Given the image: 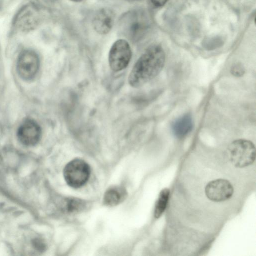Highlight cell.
<instances>
[{"instance_id":"obj_6","label":"cell","mask_w":256,"mask_h":256,"mask_svg":"<svg viewBox=\"0 0 256 256\" xmlns=\"http://www.w3.org/2000/svg\"><path fill=\"white\" fill-rule=\"evenodd\" d=\"M40 14L38 8L34 4H28L17 14L14 25L16 28L22 32L34 30L38 24Z\"/></svg>"},{"instance_id":"obj_5","label":"cell","mask_w":256,"mask_h":256,"mask_svg":"<svg viewBox=\"0 0 256 256\" xmlns=\"http://www.w3.org/2000/svg\"><path fill=\"white\" fill-rule=\"evenodd\" d=\"M40 65V58L36 52L30 50H24L20 54L18 58V72L24 80H32L37 74Z\"/></svg>"},{"instance_id":"obj_13","label":"cell","mask_w":256,"mask_h":256,"mask_svg":"<svg viewBox=\"0 0 256 256\" xmlns=\"http://www.w3.org/2000/svg\"><path fill=\"white\" fill-rule=\"evenodd\" d=\"M84 202L78 200H71L68 203V210L70 212L79 211L84 207Z\"/></svg>"},{"instance_id":"obj_17","label":"cell","mask_w":256,"mask_h":256,"mask_svg":"<svg viewBox=\"0 0 256 256\" xmlns=\"http://www.w3.org/2000/svg\"><path fill=\"white\" fill-rule=\"evenodd\" d=\"M70 0L74 2H80L82 0Z\"/></svg>"},{"instance_id":"obj_12","label":"cell","mask_w":256,"mask_h":256,"mask_svg":"<svg viewBox=\"0 0 256 256\" xmlns=\"http://www.w3.org/2000/svg\"><path fill=\"white\" fill-rule=\"evenodd\" d=\"M170 190L168 188L163 189L160 192L156 202L154 216L156 218H160L164 212L168 202Z\"/></svg>"},{"instance_id":"obj_7","label":"cell","mask_w":256,"mask_h":256,"mask_svg":"<svg viewBox=\"0 0 256 256\" xmlns=\"http://www.w3.org/2000/svg\"><path fill=\"white\" fill-rule=\"evenodd\" d=\"M234 190L232 184L224 179H218L210 182L206 186V197L214 202H222L230 198Z\"/></svg>"},{"instance_id":"obj_15","label":"cell","mask_w":256,"mask_h":256,"mask_svg":"<svg viewBox=\"0 0 256 256\" xmlns=\"http://www.w3.org/2000/svg\"><path fill=\"white\" fill-rule=\"evenodd\" d=\"M32 244L33 247L40 252H44L46 248V244L44 241L40 238L34 239L32 240Z\"/></svg>"},{"instance_id":"obj_4","label":"cell","mask_w":256,"mask_h":256,"mask_svg":"<svg viewBox=\"0 0 256 256\" xmlns=\"http://www.w3.org/2000/svg\"><path fill=\"white\" fill-rule=\"evenodd\" d=\"M132 57L129 43L124 40H116L112 46L109 53V65L115 72L122 71L128 66Z\"/></svg>"},{"instance_id":"obj_2","label":"cell","mask_w":256,"mask_h":256,"mask_svg":"<svg viewBox=\"0 0 256 256\" xmlns=\"http://www.w3.org/2000/svg\"><path fill=\"white\" fill-rule=\"evenodd\" d=\"M228 154L230 161L234 166L246 168L253 164L255 161V146L248 140H236L230 145Z\"/></svg>"},{"instance_id":"obj_8","label":"cell","mask_w":256,"mask_h":256,"mask_svg":"<svg viewBox=\"0 0 256 256\" xmlns=\"http://www.w3.org/2000/svg\"><path fill=\"white\" fill-rule=\"evenodd\" d=\"M42 136V129L39 124L32 120H26L19 128L18 138L24 146H32L36 145Z\"/></svg>"},{"instance_id":"obj_11","label":"cell","mask_w":256,"mask_h":256,"mask_svg":"<svg viewBox=\"0 0 256 256\" xmlns=\"http://www.w3.org/2000/svg\"><path fill=\"white\" fill-rule=\"evenodd\" d=\"M125 196L124 191L120 188H112L104 195V204L108 206H114L120 204Z\"/></svg>"},{"instance_id":"obj_3","label":"cell","mask_w":256,"mask_h":256,"mask_svg":"<svg viewBox=\"0 0 256 256\" xmlns=\"http://www.w3.org/2000/svg\"><path fill=\"white\" fill-rule=\"evenodd\" d=\"M90 175L88 164L84 160L75 159L66 166L64 176L67 184L78 188L83 186L88 182Z\"/></svg>"},{"instance_id":"obj_16","label":"cell","mask_w":256,"mask_h":256,"mask_svg":"<svg viewBox=\"0 0 256 256\" xmlns=\"http://www.w3.org/2000/svg\"><path fill=\"white\" fill-rule=\"evenodd\" d=\"M152 4L157 7H161L164 6L168 0H151Z\"/></svg>"},{"instance_id":"obj_14","label":"cell","mask_w":256,"mask_h":256,"mask_svg":"<svg viewBox=\"0 0 256 256\" xmlns=\"http://www.w3.org/2000/svg\"><path fill=\"white\" fill-rule=\"evenodd\" d=\"M231 74L236 77L240 78L245 73V69L240 64H236L232 66L230 69Z\"/></svg>"},{"instance_id":"obj_9","label":"cell","mask_w":256,"mask_h":256,"mask_svg":"<svg viewBox=\"0 0 256 256\" xmlns=\"http://www.w3.org/2000/svg\"><path fill=\"white\" fill-rule=\"evenodd\" d=\"M114 21V14L108 8L100 10L94 17L92 25L95 31L100 34H106L112 29Z\"/></svg>"},{"instance_id":"obj_10","label":"cell","mask_w":256,"mask_h":256,"mask_svg":"<svg viewBox=\"0 0 256 256\" xmlns=\"http://www.w3.org/2000/svg\"><path fill=\"white\" fill-rule=\"evenodd\" d=\"M194 122L190 114H186L176 119L172 124L174 134L177 138H182L187 136L193 129Z\"/></svg>"},{"instance_id":"obj_1","label":"cell","mask_w":256,"mask_h":256,"mask_svg":"<svg viewBox=\"0 0 256 256\" xmlns=\"http://www.w3.org/2000/svg\"><path fill=\"white\" fill-rule=\"evenodd\" d=\"M166 62L164 49L158 45L148 48L134 65L128 76L129 84L140 88L157 76Z\"/></svg>"}]
</instances>
